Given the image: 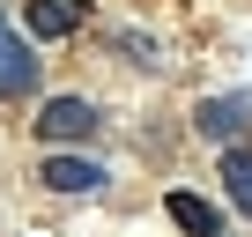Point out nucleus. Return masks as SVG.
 I'll list each match as a JSON object with an SVG mask.
<instances>
[{
  "instance_id": "obj_5",
  "label": "nucleus",
  "mask_w": 252,
  "mask_h": 237,
  "mask_svg": "<svg viewBox=\"0 0 252 237\" xmlns=\"http://www.w3.org/2000/svg\"><path fill=\"white\" fill-rule=\"evenodd\" d=\"M163 207H171V222H178L186 237H222V215H215V207H208L200 193H171Z\"/></svg>"
},
{
  "instance_id": "obj_3",
  "label": "nucleus",
  "mask_w": 252,
  "mask_h": 237,
  "mask_svg": "<svg viewBox=\"0 0 252 237\" xmlns=\"http://www.w3.org/2000/svg\"><path fill=\"white\" fill-rule=\"evenodd\" d=\"M193 126H200L208 141H237V134L252 126V89H230V96H208V104L193 111Z\"/></svg>"
},
{
  "instance_id": "obj_4",
  "label": "nucleus",
  "mask_w": 252,
  "mask_h": 237,
  "mask_svg": "<svg viewBox=\"0 0 252 237\" xmlns=\"http://www.w3.org/2000/svg\"><path fill=\"white\" fill-rule=\"evenodd\" d=\"M37 178H45L52 193H96V185H104V171H96L89 156H45Z\"/></svg>"
},
{
  "instance_id": "obj_7",
  "label": "nucleus",
  "mask_w": 252,
  "mask_h": 237,
  "mask_svg": "<svg viewBox=\"0 0 252 237\" xmlns=\"http://www.w3.org/2000/svg\"><path fill=\"white\" fill-rule=\"evenodd\" d=\"M222 193L237 200V215H252V148H230L222 156Z\"/></svg>"
},
{
  "instance_id": "obj_2",
  "label": "nucleus",
  "mask_w": 252,
  "mask_h": 237,
  "mask_svg": "<svg viewBox=\"0 0 252 237\" xmlns=\"http://www.w3.org/2000/svg\"><path fill=\"white\" fill-rule=\"evenodd\" d=\"M37 89V52H30V37L0 15V96H30Z\"/></svg>"
},
{
  "instance_id": "obj_1",
  "label": "nucleus",
  "mask_w": 252,
  "mask_h": 237,
  "mask_svg": "<svg viewBox=\"0 0 252 237\" xmlns=\"http://www.w3.org/2000/svg\"><path fill=\"white\" fill-rule=\"evenodd\" d=\"M96 104L89 96H52L45 111H37V141H96Z\"/></svg>"
},
{
  "instance_id": "obj_6",
  "label": "nucleus",
  "mask_w": 252,
  "mask_h": 237,
  "mask_svg": "<svg viewBox=\"0 0 252 237\" xmlns=\"http://www.w3.org/2000/svg\"><path fill=\"white\" fill-rule=\"evenodd\" d=\"M82 0H30V30L37 37H67V30H82Z\"/></svg>"
}]
</instances>
